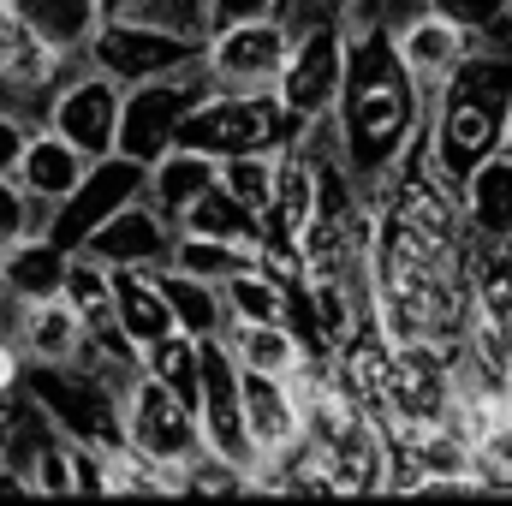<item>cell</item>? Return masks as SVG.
<instances>
[{
    "mask_svg": "<svg viewBox=\"0 0 512 506\" xmlns=\"http://www.w3.org/2000/svg\"><path fill=\"white\" fill-rule=\"evenodd\" d=\"M417 12H429V0H352V6H346V24H376V30H399V24H411Z\"/></svg>",
    "mask_w": 512,
    "mask_h": 506,
    "instance_id": "obj_37",
    "label": "cell"
},
{
    "mask_svg": "<svg viewBox=\"0 0 512 506\" xmlns=\"http://www.w3.org/2000/svg\"><path fill=\"white\" fill-rule=\"evenodd\" d=\"M18 387L54 417V429L66 441H90L102 453L126 447V399L102 376H90L84 364H24Z\"/></svg>",
    "mask_w": 512,
    "mask_h": 506,
    "instance_id": "obj_4",
    "label": "cell"
},
{
    "mask_svg": "<svg viewBox=\"0 0 512 506\" xmlns=\"http://www.w3.org/2000/svg\"><path fill=\"white\" fill-rule=\"evenodd\" d=\"M280 0H209V18L215 24H227V18H256V12H274ZM209 24V30H215Z\"/></svg>",
    "mask_w": 512,
    "mask_h": 506,
    "instance_id": "obj_40",
    "label": "cell"
},
{
    "mask_svg": "<svg viewBox=\"0 0 512 506\" xmlns=\"http://www.w3.org/2000/svg\"><path fill=\"white\" fill-rule=\"evenodd\" d=\"M179 233H197V239H227V245H245L256 251V239H262V215L245 209L233 191H221V185H209L185 215H179Z\"/></svg>",
    "mask_w": 512,
    "mask_h": 506,
    "instance_id": "obj_26",
    "label": "cell"
},
{
    "mask_svg": "<svg viewBox=\"0 0 512 506\" xmlns=\"http://www.w3.org/2000/svg\"><path fill=\"white\" fill-rule=\"evenodd\" d=\"M167 268H185V274H197V280H227V274H239V268H251V251L245 245H227V239H197V233H179L173 239V256H167Z\"/></svg>",
    "mask_w": 512,
    "mask_h": 506,
    "instance_id": "obj_32",
    "label": "cell"
},
{
    "mask_svg": "<svg viewBox=\"0 0 512 506\" xmlns=\"http://www.w3.org/2000/svg\"><path fill=\"white\" fill-rule=\"evenodd\" d=\"M465 268H471L477 310H489L495 322L512 328V245H489V239L465 233Z\"/></svg>",
    "mask_w": 512,
    "mask_h": 506,
    "instance_id": "obj_29",
    "label": "cell"
},
{
    "mask_svg": "<svg viewBox=\"0 0 512 506\" xmlns=\"http://www.w3.org/2000/svg\"><path fill=\"white\" fill-rule=\"evenodd\" d=\"M60 298H66V304L84 316V328H90V334H96V328H120V322H114V268H108V262H96V256L72 251Z\"/></svg>",
    "mask_w": 512,
    "mask_h": 506,
    "instance_id": "obj_28",
    "label": "cell"
},
{
    "mask_svg": "<svg viewBox=\"0 0 512 506\" xmlns=\"http://www.w3.org/2000/svg\"><path fill=\"white\" fill-rule=\"evenodd\" d=\"M12 12L30 24V36L66 60H84L96 24H102V0H12Z\"/></svg>",
    "mask_w": 512,
    "mask_h": 506,
    "instance_id": "obj_20",
    "label": "cell"
},
{
    "mask_svg": "<svg viewBox=\"0 0 512 506\" xmlns=\"http://www.w3.org/2000/svg\"><path fill=\"white\" fill-rule=\"evenodd\" d=\"M209 90H215V84H209L203 60H197V66H179V72H161V78H143V84H126V96H120V137H114V149L149 167L155 155H167V149L179 143L185 114H191Z\"/></svg>",
    "mask_w": 512,
    "mask_h": 506,
    "instance_id": "obj_5",
    "label": "cell"
},
{
    "mask_svg": "<svg viewBox=\"0 0 512 506\" xmlns=\"http://www.w3.org/2000/svg\"><path fill=\"white\" fill-rule=\"evenodd\" d=\"M239 393H245V435H251L256 459H274L304 435V411H298V393L286 376L239 370Z\"/></svg>",
    "mask_w": 512,
    "mask_h": 506,
    "instance_id": "obj_14",
    "label": "cell"
},
{
    "mask_svg": "<svg viewBox=\"0 0 512 506\" xmlns=\"http://www.w3.org/2000/svg\"><path fill=\"white\" fill-rule=\"evenodd\" d=\"M215 340L233 352L239 370H256V376H292L304 364V346H298V334L286 322H239V316H227V328Z\"/></svg>",
    "mask_w": 512,
    "mask_h": 506,
    "instance_id": "obj_22",
    "label": "cell"
},
{
    "mask_svg": "<svg viewBox=\"0 0 512 506\" xmlns=\"http://www.w3.org/2000/svg\"><path fill=\"white\" fill-rule=\"evenodd\" d=\"M221 298H227V316L239 322H286V286L268 280L256 262L221 280Z\"/></svg>",
    "mask_w": 512,
    "mask_h": 506,
    "instance_id": "obj_30",
    "label": "cell"
},
{
    "mask_svg": "<svg viewBox=\"0 0 512 506\" xmlns=\"http://www.w3.org/2000/svg\"><path fill=\"white\" fill-rule=\"evenodd\" d=\"M173 239H179V227H173L149 197H131L126 209H114L78 251L96 256V262H108V268H167Z\"/></svg>",
    "mask_w": 512,
    "mask_h": 506,
    "instance_id": "obj_13",
    "label": "cell"
},
{
    "mask_svg": "<svg viewBox=\"0 0 512 506\" xmlns=\"http://www.w3.org/2000/svg\"><path fill=\"white\" fill-rule=\"evenodd\" d=\"M18 346H24V364H72L78 346H84V316L54 292V298H36V304H18Z\"/></svg>",
    "mask_w": 512,
    "mask_h": 506,
    "instance_id": "obj_18",
    "label": "cell"
},
{
    "mask_svg": "<svg viewBox=\"0 0 512 506\" xmlns=\"http://www.w3.org/2000/svg\"><path fill=\"white\" fill-rule=\"evenodd\" d=\"M429 12L465 24L477 42H495V48H512V0H429Z\"/></svg>",
    "mask_w": 512,
    "mask_h": 506,
    "instance_id": "obj_33",
    "label": "cell"
},
{
    "mask_svg": "<svg viewBox=\"0 0 512 506\" xmlns=\"http://www.w3.org/2000/svg\"><path fill=\"white\" fill-rule=\"evenodd\" d=\"M507 114H512V48L477 42L429 108V143H435L429 173L459 191L465 173L483 167L507 143Z\"/></svg>",
    "mask_w": 512,
    "mask_h": 506,
    "instance_id": "obj_2",
    "label": "cell"
},
{
    "mask_svg": "<svg viewBox=\"0 0 512 506\" xmlns=\"http://www.w3.org/2000/svg\"><path fill=\"white\" fill-rule=\"evenodd\" d=\"M304 126L310 120H298L274 90H209L185 114L179 143L221 161V155H245V149H292Z\"/></svg>",
    "mask_w": 512,
    "mask_h": 506,
    "instance_id": "obj_3",
    "label": "cell"
},
{
    "mask_svg": "<svg viewBox=\"0 0 512 506\" xmlns=\"http://www.w3.org/2000/svg\"><path fill=\"white\" fill-rule=\"evenodd\" d=\"M143 161H131V155H102V161H90L84 167V179L54 203V215H48V239L60 245V251H78L114 209H126L131 197H143Z\"/></svg>",
    "mask_w": 512,
    "mask_h": 506,
    "instance_id": "obj_8",
    "label": "cell"
},
{
    "mask_svg": "<svg viewBox=\"0 0 512 506\" xmlns=\"http://www.w3.org/2000/svg\"><path fill=\"white\" fill-rule=\"evenodd\" d=\"M84 167H90L84 149H72L60 131L36 126L30 131V143H24V155H18V167H12V185H18L30 203H42V209L54 215V203L84 179Z\"/></svg>",
    "mask_w": 512,
    "mask_h": 506,
    "instance_id": "obj_15",
    "label": "cell"
},
{
    "mask_svg": "<svg viewBox=\"0 0 512 506\" xmlns=\"http://www.w3.org/2000/svg\"><path fill=\"white\" fill-rule=\"evenodd\" d=\"M471 471H477V489L512 495V411L471 447Z\"/></svg>",
    "mask_w": 512,
    "mask_h": 506,
    "instance_id": "obj_34",
    "label": "cell"
},
{
    "mask_svg": "<svg viewBox=\"0 0 512 506\" xmlns=\"http://www.w3.org/2000/svg\"><path fill=\"white\" fill-rule=\"evenodd\" d=\"M126 447L155 459V465H185L203 447V423L197 405H185L173 387H161L155 376H137V387L126 393Z\"/></svg>",
    "mask_w": 512,
    "mask_h": 506,
    "instance_id": "obj_10",
    "label": "cell"
},
{
    "mask_svg": "<svg viewBox=\"0 0 512 506\" xmlns=\"http://www.w3.org/2000/svg\"><path fill=\"white\" fill-rule=\"evenodd\" d=\"M197 60H203V36L167 30L149 18H114V12L96 24V36L84 48V66L108 72L114 84H143V78H161V72H179Z\"/></svg>",
    "mask_w": 512,
    "mask_h": 506,
    "instance_id": "obj_6",
    "label": "cell"
},
{
    "mask_svg": "<svg viewBox=\"0 0 512 506\" xmlns=\"http://www.w3.org/2000/svg\"><path fill=\"white\" fill-rule=\"evenodd\" d=\"M24 233H48V209L30 203L12 179H0V256L12 251Z\"/></svg>",
    "mask_w": 512,
    "mask_h": 506,
    "instance_id": "obj_35",
    "label": "cell"
},
{
    "mask_svg": "<svg viewBox=\"0 0 512 506\" xmlns=\"http://www.w3.org/2000/svg\"><path fill=\"white\" fill-rule=\"evenodd\" d=\"M459 215H465V233H471V239L512 245V155L507 149H495L483 167L465 173V185H459Z\"/></svg>",
    "mask_w": 512,
    "mask_h": 506,
    "instance_id": "obj_16",
    "label": "cell"
},
{
    "mask_svg": "<svg viewBox=\"0 0 512 506\" xmlns=\"http://www.w3.org/2000/svg\"><path fill=\"white\" fill-rule=\"evenodd\" d=\"M292 30L274 12L256 18H227L203 36V72L215 90H274L280 66H286Z\"/></svg>",
    "mask_w": 512,
    "mask_h": 506,
    "instance_id": "obj_7",
    "label": "cell"
},
{
    "mask_svg": "<svg viewBox=\"0 0 512 506\" xmlns=\"http://www.w3.org/2000/svg\"><path fill=\"white\" fill-rule=\"evenodd\" d=\"M340 6H352V0H340Z\"/></svg>",
    "mask_w": 512,
    "mask_h": 506,
    "instance_id": "obj_43",
    "label": "cell"
},
{
    "mask_svg": "<svg viewBox=\"0 0 512 506\" xmlns=\"http://www.w3.org/2000/svg\"><path fill=\"white\" fill-rule=\"evenodd\" d=\"M310 215H316V161L292 143V149H280L274 197H268V209H262V233H286V239H298V233L310 227Z\"/></svg>",
    "mask_w": 512,
    "mask_h": 506,
    "instance_id": "obj_23",
    "label": "cell"
},
{
    "mask_svg": "<svg viewBox=\"0 0 512 506\" xmlns=\"http://www.w3.org/2000/svg\"><path fill=\"white\" fill-rule=\"evenodd\" d=\"M120 96H126V84H114V78L96 72V66H78L72 78H60V90H54L42 126L60 131V137H66L72 149H84L90 161H102V155H114V137H120Z\"/></svg>",
    "mask_w": 512,
    "mask_h": 506,
    "instance_id": "obj_9",
    "label": "cell"
},
{
    "mask_svg": "<svg viewBox=\"0 0 512 506\" xmlns=\"http://www.w3.org/2000/svg\"><path fill=\"white\" fill-rule=\"evenodd\" d=\"M0 328H6V334H12V328H18V304H12V298H6V292H0Z\"/></svg>",
    "mask_w": 512,
    "mask_h": 506,
    "instance_id": "obj_41",
    "label": "cell"
},
{
    "mask_svg": "<svg viewBox=\"0 0 512 506\" xmlns=\"http://www.w3.org/2000/svg\"><path fill=\"white\" fill-rule=\"evenodd\" d=\"M155 274H161L167 310H173V322H179L185 334L215 340V334L227 328V298H221L215 280H197V274H185V268H155Z\"/></svg>",
    "mask_w": 512,
    "mask_h": 506,
    "instance_id": "obj_25",
    "label": "cell"
},
{
    "mask_svg": "<svg viewBox=\"0 0 512 506\" xmlns=\"http://www.w3.org/2000/svg\"><path fill=\"white\" fill-rule=\"evenodd\" d=\"M334 364H340L346 387H352L364 405H376L382 387H387V364H393V340L382 334V322H376V316H358L352 334L334 346Z\"/></svg>",
    "mask_w": 512,
    "mask_h": 506,
    "instance_id": "obj_24",
    "label": "cell"
},
{
    "mask_svg": "<svg viewBox=\"0 0 512 506\" xmlns=\"http://www.w3.org/2000/svg\"><path fill=\"white\" fill-rule=\"evenodd\" d=\"M137 364H143V376H155L161 387H173L185 405H197V381H203V340H197V334L167 328L161 340L137 346Z\"/></svg>",
    "mask_w": 512,
    "mask_h": 506,
    "instance_id": "obj_27",
    "label": "cell"
},
{
    "mask_svg": "<svg viewBox=\"0 0 512 506\" xmlns=\"http://www.w3.org/2000/svg\"><path fill=\"white\" fill-rule=\"evenodd\" d=\"M393 48H399V66L411 72V84H417V102H423V114L435 108V96H441V84L459 72V60L477 48V36L465 30V24H453V18H441V12H417L411 24H399L393 30Z\"/></svg>",
    "mask_w": 512,
    "mask_h": 506,
    "instance_id": "obj_12",
    "label": "cell"
},
{
    "mask_svg": "<svg viewBox=\"0 0 512 506\" xmlns=\"http://www.w3.org/2000/svg\"><path fill=\"white\" fill-rule=\"evenodd\" d=\"M274 167H280V149H245V155H221V173H215V185L221 191H233L245 209H268V197H274Z\"/></svg>",
    "mask_w": 512,
    "mask_h": 506,
    "instance_id": "obj_31",
    "label": "cell"
},
{
    "mask_svg": "<svg viewBox=\"0 0 512 506\" xmlns=\"http://www.w3.org/2000/svg\"><path fill=\"white\" fill-rule=\"evenodd\" d=\"M340 78H346V18L292 36L286 66H280V78H274V96H280L298 120H316V114H334Z\"/></svg>",
    "mask_w": 512,
    "mask_h": 506,
    "instance_id": "obj_11",
    "label": "cell"
},
{
    "mask_svg": "<svg viewBox=\"0 0 512 506\" xmlns=\"http://www.w3.org/2000/svg\"><path fill=\"white\" fill-rule=\"evenodd\" d=\"M215 173H221V161L215 155H203V149H191V143H173L167 155H155L149 161V173H143V197L179 227V215L215 185Z\"/></svg>",
    "mask_w": 512,
    "mask_h": 506,
    "instance_id": "obj_17",
    "label": "cell"
},
{
    "mask_svg": "<svg viewBox=\"0 0 512 506\" xmlns=\"http://www.w3.org/2000/svg\"><path fill=\"white\" fill-rule=\"evenodd\" d=\"M423 120L429 114L417 102L411 72L399 66L393 30L346 24V78H340V96H334V126H340L346 167H352V179L370 203H382L387 173H393L399 149L411 143V131Z\"/></svg>",
    "mask_w": 512,
    "mask_h": 506,
    "instance_id": "obj_1",
    "label": "cell"
},
{
    "mask_svg": "<svg viewBox=\"0 0 512 506\" xmlns=\"http://www.w3.org/2000/svg\"><path fill=\"white\" fill-rule=\"evenodd\" d=\"M108 459L90 441H66V465H72V495H108Z\"/></svg>",
    "mask_w": 512,
    "mask_h": 506,
    "instance_id": "obj_36",
    "label": "cell"
},
{
    "mask_svg": "<svg viewBox=\"0 0 512 506\" xmlns=\"http://www.w3.org/2000/svg\"><path fill=\"white\" fill-rule=\"evenodd\" d=\"M114 322H120V334H126L131 346H149L167 328H179L173 310H167V292H161L155 268H114Z\"/></svg>",
    "mask_w": 512,
    "mask_h": 506,
    "instance_id": "obj_21",
    "label": "cell"
},
{
    "mask_svg": "<svg viewBox=\"0 0 512 506\" xmlns=\"http://www.w3.org/2000/svg\"><path fill=\"white\" fill-rule=\"evenodd\" d=\"M501 149H507V155H512V114H507V143H501Z\"/></svg>",
    "mask_w": 512,
    "mask_h": 506,
    "instance_id": "obj_42",
    "label": "cell"
},
{
    "mask_svg": "<svg viewBox=\"0 0 512 506\" xmlns=\"http://www.w3.org/2000/svg\"><path fill=\"white\" fill-rule=\"evenodd\" d=\"M66 262L72 251H60L48 233H24L12 251L0 256V292L12 304H36V298H54L66 286Z\"/></svg>",
    "mask_w": 512,
    "mask_h": 506,
    "instance_id": "obj_19",
    "label": "cell"
},
{
    "mask_svg": "<svg viewBox=\"0 0 512 506\" xmlns=\"http://www.w3.org/2000/svg\"><path fill=\"white\" fill-rule=\"evenodd\" d=\"M18 381H24V346H18V334L0 328V399L18 393Z\"/></svg>",
    "mask_w": 512,
    "mask_h": 506,
    "instance_id": "obj_39",
    "label": "cell"
},
{
    "mask_svg": "<svg viewBox=\"0 0 512 506\" xmlns=\"http://www.w3.org/2000/svg\"><path fill=\"white\" fill-rule=\"evenodd\" d=\"M30 120L24 114H12V108H0V179H12V167H18V155H24V143H30Z\"/></svg>",
    "mask_w": 512,
    "mask_h": 506,
    "instance_id": "obj_38",
    "label": "cell"
}]
</instances>
